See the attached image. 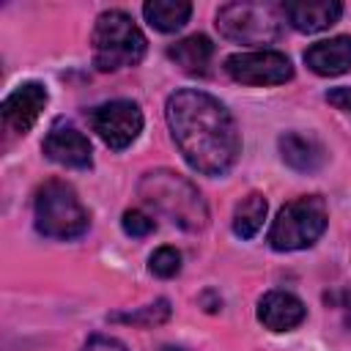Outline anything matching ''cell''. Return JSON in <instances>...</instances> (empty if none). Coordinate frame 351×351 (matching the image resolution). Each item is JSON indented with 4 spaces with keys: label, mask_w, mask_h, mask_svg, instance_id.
Segmentation results:
<instances>
[{
    "label": "cell",
    "mask_w": 351,
    "mask_h": 351,
    "mask_svg": "<svg viewBox=\"0 0 351 351\" xmlns=\"http://www.w3.org/2000/svg\"><path fill=\"white\" fill-rule=\"evenodd\" d=\"M165 121L184 162L208 178L230 173L241 154V134L230 110L200 88H181L165 101Z\"/></svg>",
    "instance_id": "1"
},
{
    "label": "cell",
    "mask_w": 351,
    "mask_h": 351,
    "mask_svg": "<svg viewBox=\"0 0 351 351\" xmlns=\"http://www.w3.org/2000/svg\"><path fill=\"white\" fill-rule=\"evenodd\" d=\"M137 195L145 206L186 233H200L208 225V203L203 200L200 189L176 170L156 167L143 173L137 181Z\"/></svg>",
    "instance_id": "2"
},
{
    "label": "cell",
    "mask_w": 351,
    "mask_h": 351,
    "mask_svg": "<svg viewBox=\"0 0 351 351\" xmlns=\"http://www.w3.org/2000/svg\"><path fill=\"white\" fill-rule=\"evenodd\" d=\"M33 225L44 239L71 241L88 233L90 214L69 181L49 178L33 195Z\"/></svg>",
    "instance_id": "3"
},
{
    "label": "cell",
    "mask_w": 351,
    "mask_h": 351,
    "mask_svg": "<svg viewBox=\"0 0 351 351\" xmlns=\"http://www.w3.org/2000/svg\"><path fill=\"white\" fill-rule=\"evenodd\" d=\"M90 44H93V66L99 71L132 69L145 58L148 49L143 30L121 8H110L96 16Z\"/></svg>",
    "instance_id": "4"
},
{
    "label": "cell",
    "mask_w": 351,
    "mask_h": 351,
    "mask_svg": "<svg viewBox=\"0 0 351 351\" xmlns=\"http://www.w3.org/2000/svg\"><path fill=\"white\" fill-rule=\"evenodd\" d=\"M285 14L280 3H225L217 11V30L225 41L244 44V47H266L274 44L285 30Z\"/></svg>",
    "instance_id": "5"
},
{
    "label": "cell",
    "mask_w": 351,
    "mask_h": 351,
    "mask_svg": "<svg viewBox=\"0 0 351 351\" xmlns=\"http://www.w3.org/2000/svg\"><path fill=\"white\" fill-rule=\"evenodd\" d=\"M326 225H329L326 200L321 195H302V197L288 200L277 211V217L266 233V241L274 252L307 250L324 236Z\"/></svg>",
    "instance_id": "6"
},
{
    "label": "cell",
    "mask_w": 351,
    "mask_h": 351,
    "mask_svg": "<svg viewBox=\"0 0 351 351\" xmlns=\"http://www.w3.org/2000/svg\"><path fill=\"white\" fill-rule=\"evenodd\" d=\"M88 123L90 129L101 137V143L112 151L129 148L140 132H143V110L132 99H112L104 101L93 110H88Z\"/></svg>",
    "instance_id": "7"
},
{
    "label": "cell",
    "mask_w": 351,
    "mask_h": 351,
    "mask_svg": "<svg viewBox=\"0 0 351 351\" xmlns=\"http://www.w3.org/2000/svg\"><path fill=\"white\" fill-rule=\"evenodd\" d=\"M225 74L241 85H282L293 80V63L285 52L277 49H252V52H233L225 58Z\"/></svg>",
    "instance_id": "8"
},
{
    "label": "cell",
    "mask_w": 351,
    "mask_h": 351,
    "mask_svg": "<svg viewBox=\"0 0 351 351\" xmlns=\"http://www.w3.org/2000/svg\"><path fill=\"white\" fill-rule=\"evenodd\" d=\"M41 151L49 162L60 165V167H71V170H88L93 165V151H90V140L66 118H55Z\"/></svg>",
    "instance_id": "9"
},
{
    "label": "cell",
    "mask_w": 351,
    "mask_h": 351,
    "mask_svg": "<svg viewBox=\"0 0 351 351\" xmlns=\"http://www.w3.org/2000/svg\"><path fill=\"white\" fill-rule=\"evenodd\" d=\"M47 101H49V93H47L44 82H38V80L19 82L3 99V107H0L3 126L14 134H27L33 129V123L38 121L41 110L47 107Z\"/></svg>",
    "instance_id": "10"
},
{
    "label": "cell",
    "mask_w": 351,
    "mask_h": 351,
    "mask_svg": "<svg viewBox=\"0 0 351 351\" xmlns=\"http://www.w3.org/2000/svg\"><path fill=\"white\" fill-rule=\"evenodd\" d=\"M255 315L269 332H291L307 318V307L291 291H266L258 299Z\"/></svg>",
    "instance_id": "11"
},
{
    "label": "cell",
    "mask_w": 351,
    "mask_h": 351,
    "mask_svg": "<svg viewBox=\"0 0 351 351\" xmlns=\"http://www.w3.org/2000/svg\"><path fill=\"white\" fill-rule=\"evenodd\" d=\"M280 5L288 25L299 33H321L343 16V3L337 0H285Z\"/></svg>",
    "instance_id": "12"
},
{
    "label": "cell",
    "mask_w": 351,
    "mask_h": 351,
    "mask_svg": "<svg viewBox=\"0 0 351 351\" xmlns=\"http://www.w3.org/2000/svg\"><path fill=\"white\" fill-rule=\"evenodd\" d=\"M304 63L318 77H340L351 71V36L315 41L304 49Z\"/></svg>",
    "instance_id": "13"
},
{
    "label": "cell",
    "mask_w": 351,
    "mask_h": 351,
    "mask_svg": "<svg viewBox=\"0 0 351 351\" xmlns=\"http://www.w3.org/2000/svg\"><path fill=\"white\" fill-rule=\"evenodd\" d=\"M277 148H280V159L291 170H296V173H315L326 162V148L315 137L302 134V132H285V134H280Z\"/></svg>",
    "instance_id": "14"
},
{
    "label": "cell",
    "mask_w": 351,
    "mask_h": 351,
    "mask_svg": "<svg viewBox=\"0 0 351 351\" xmlns=\"http://www.w3.org/2000/svg\"><path fill=\"white\" fill-rule=\"evenodd\" d=\"M167 58H170L181 71H186V74H192V77H203V74L208 71L211 58H214V44H211L208 36L192 33V36H186V38H181V41H176V44H170V47H167Z\"/></svg>",
    "instance_id": "15"
},
{
    "label": "cell",
    "mask_w": 351,
    "mask_h": 351,
    "mask_svg": "<svg viewBox=\"0 0 351 351\" xmlns=\"http://www.w3.org/2000/svg\"><path fill=\"white\" fill-rule=\"evenodd\" d=\"M143 16L154 30L176 33L189 22L192 3H186V0H148L143 5Z\"/></svg>",
    "instance_id": "16"
},
{
    "label": "cell",
    "mask_w": 351,
    "mask_h": 351,
    "mask_svg": "<svg viewBox=\"0 0 351 351\" xmlns=\"http://www.w3.org/2000/svg\"><path fill=\"white\" fill-rule=\"evenodd\" d=\"M266 211H269V203H266V197H263L261 192L244 195V197L236 203V208H233V222H230L233 233H236L239 239H244V241L252 239V236L263 228Z\"/></svg>",
    "instance_id": "17"
},
{
    "label": "cell",
    "mask_w": 351,
    "mask_h": 351,
    "mask_svg": "<svg viewBox=\"0 0 351 351\" xmlns=\"http://www.w3.org/2000/svg\"><path fill=\"white\" fill-rule=\"evenodd\" d=\"M170 302L167 299H156L140 310H132V313H112L110 321H118V324H132V326H159L170 318Z\"/></svg>",
    "instance_id": "18"
},
{
    "label": "cell",
    "mask_w": 351,
    "mask_h": 351,
    "mask_svg": "<svg viewBox=\"0 0 351 351\" xmlns=\"http://www.w3.org/2000/svg\"><path fill=\"white\" fill-rule=\"evenodd\" d=\"M148 271L156 274V277H162V280L176 277L181 271V252L176 247H170V244L154 250L151 258H148Z\"/></svg>",
    "instance_id": "19"
},
{
    "label": "cell",
    "mask_w": 351,
    "mask_h": 351,
    "mask_svg": "<svg viewBox=\"0 0 351 351\" xmlns=\"http://www.w3.org/2000/svg\"><path fill=\"white\" fill-rule=\"evenodd\" d=\"M121 228H123V233L132 236V239H145V236H151V233L156 230V222H154L145 211L129 208V211H123V217H121Z\"/></svg>",
    "instance_id": "20"
},
{
    "label": "cell",
    "mask_w": 351,
    "mask_h": 351,
    "mask_svg": "<svg viewBox=\"0 0 351 351\" xmlns=\"http://www.w3.org/2000/svg\"><path fill=\"white\" fill-rule=\"evenodd\" d=\"M82 351H126V346L112 335H90L82 343Z\"/></svg>",
    "instance_id": "21"
},
{
    "label": "cell",
    "mask_w": 351,
    "mask_h": 351,
    "mask_svg": "<svg viewBox=\"0 0 351 351\" xmlns=\"http://www.w3.org/2000/svg\"><path fill=\"white\" fill-rule=\"evenodd\" d=\"M335 110H340L343 115L351 118V85H340V88H329L324 96Z\"/></svg>",
    "instance_id": "22"
},
{
    "label": "cell",
    "mask_w": 351,
    "mask_h": 351,
    "mask_svg": "<svg viewBox=\"0 0 351 351\" xmlns=\"http://www.w3.org/2000/svg\"><path fill=\"white\" fill-rule=\"evenodd\" d=\"M159 351H184V348H178V346H162Z\"/></svg>",
    "instance_id": "23"
}]
</instances>
